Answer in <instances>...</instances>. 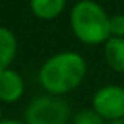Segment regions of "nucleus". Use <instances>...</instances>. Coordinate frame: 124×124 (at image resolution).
I'll return each mask as SVG.
<instances>
[{"mask_svg": "<svg viewBox=\"0 0 124 124\" xmlns=\"http://www.w3.org/2000/svg\"><path fill=\"white\" fill-rule=\"evenodd\" d=\"M17 55V38L9 28L0 25V71L8 69Z\"/></svg>", "mask_w": 124, "mask_h": 124, "instance_id": "8", "label": "nucleus"}, {"mask_svg": "<svg viewBox=\"0 0 124 124\" xmlns=\"http://www.w3.org/2000/svg\"><path fill=\"white\" fill-rule=\"evenodd\" d=\"M93 108L105 121H116L124 118V86L104 85L94 93L91 101Z\"/></svg>", "mask_w": 124, "mask_h": 124, "instance_id": "4", "label": "nucleus"}, {"mask_svg": "<svg viewBox=\"0 0 124 124\" xmlns=\"http://www.w3.org/2000/svg\"><path fill=\"white\" fill-rule=\"evenodd\" d=\"M86 60L74 50H63L41 64L38 79L41 86L54 96H63L79 88L86 77Z\"/></svg>", "mask_w": 124, "mask_h": 124, "instance_id": "1", "label": "nucleus"}, {"mask_svg": "<svg viewBox=\"0 0 124 124\" xmlns=\"http://www.w3.org/2000/svg\"><path fill=\"white\" fill-rule=\"evenodd\" d=\"M110 35L124 38V14L110 16Z\"/></svg>", "mask_w": 124, "mask_h": 124, "instance_id": "10", "label": "nucleus"}, {"mask_svg": "<svg viewBox=\"0 0 124 124\" xmlns=\"http://www.w3.org/2000/svg\"><path fill=\"white\" fill-rule=\"evenodd\" d=\"M68 0H28L30 11L39 21H54L63 14Z\"/></svg>", "mask_w": 124, "mask_h": 124, "instance_id": "6", "label": "nucleus"}, {"mask_svg": "<svg viewBox=\"0 0 124 124\" xmlns=\"http://www.w3.org/2000/svg\"><path fill=\"white\" fill-rule=\"evenodd\" d=\"M25 93V82L17 71L3 69L0 71V102L13 104L22 99Z\"/></svg>", "mask_w": 124, "mask_h": 124, "instance_id": "5", "label": "nucleus"}, {"mask_svg": "<svg viewBox=\"0 0 124 124\" xmlns=\"http://www.w3.org/2000/svg\"><path fill=\"white\" fill-rule=\"evenodd\" d=\"M107 124H124V118L123 119H116V121H108Z\"/></svg>", "mask_w": 124, "mask_h": 124, "instance_id": "12", "label": "nucleus"}, {"mask_svg": "<svg viewBox=\"0 0 124 124\" xmlns=\"http://www.w3.org/2000/svg\"><path fill=\"white\" fill-rule=\"evenodd\" d=\"M0 124H25L22 121H17V119H2Z\"/></svg>", "mask_w": 124, "mask_h": 124, "instance_id": "11", "label": "nucleus"}, {"mask_svg": "<svg viewBox=\"0 0 124 124\" xmlns=\"http://www.w3.org/2000/svg\"><path fill=\"white\" fill-rule=\"evenodd\" d=\"M2 116H3V115H2V105H0V121H2V119H3Z\"/></svg>", "mask_w": 124, "mask_h": 124, "instance_id": "13", "label": "nucleus"}, {"mask_svg": "<svg viewBox=\"0 0 124 124\" xmlns=\"http://www.w3.org/2000/svg\"><path fill=\"white\" fill-rule=\"evenodd\" d=\"M71 107L64 99L54 94L38 96L25 110V124H68Z\"/></svg>", "mask_w": 124, "mask_h": 124, "instance_id": "3", "label": "nucleus"}, {"mask_svg": "<svg viewBox=\"0 0 124 124\" xmlns=\"http://www.w3.org/2000/svg\"><path fill=\"white\" fill-rule=\"evenodd\" d=\"M105 61L115 72H124V38L110 36L104 44Z\"/></svg>", "mask_w": 124, "mask_h": 124, "instance_id": "7", "label": "nucleus"}, {"mask_svg": "<svg viewBox=\"0 0 124 124\" xmlns=\"http://www.w3.org/2000/svg\"><path fill=\"white\" fill-rule=\"evenodd\" d=\"M69 27L82 44H105L110 35V16L94 0H79L69 13Z\"/></svg>", "mask_w": 124, "mask_h": 124, "instance_id": "2", "label": "nucleus"}, {"mask_svg": "<svg viewBox=\"0 0 124 124\" xmlns=\"http://www.w3.org/2000/svg\"><path fill=\"white\" fill-rule=\"evenodd\" d=\"M105 119L94 108H82L74 115L72 124H104Z\"/></svg>", "mask_w": 124, "mask_h": 124, "instance_id": "9", "label": "nucleus"}]
</instances>
